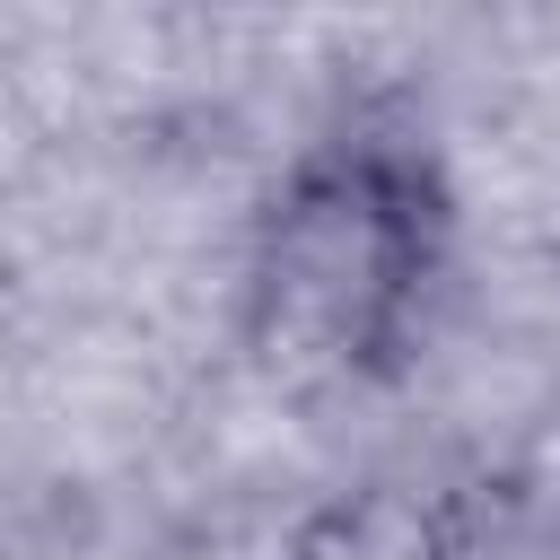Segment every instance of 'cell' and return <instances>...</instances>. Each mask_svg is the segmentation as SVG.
Returning a JSON list of instances; mask_svg holds the SVG:
<instances>
[{"label": "cell", "instance_id": "cell-2", "mask_svg": "<svg viewBox=\"0 0 560 560\" xmlns=\"http://www.w3.org/2000/svg\"><path fill=\"white\" fill-rule=\"evenodd\" d=\"M464 551H472L464 508L411 481H350L280 534V560H464Z\"/></svg>", "mask_w": 560, "mask_h": 560}, {"label": "cell", "instance_id": "cell-1", "mask_svg": "<svg viewBox=\"0 0 560 560\" xmlns=\"http://www.w3.org/2000/svg\"><path fill=\"white\" fill-rule=\"evenodd\" d=\"M455 271L446 158L376 114L315 131L245 219L236 350L280 402H359L394 385Z\"/></svg>", "mask_w": 560, "mask_h": 560}]
</instances>
